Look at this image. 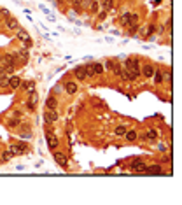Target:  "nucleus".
<instances>
[{
	"label": "nucleus",
	"instance_id": "obj_26",
	"mask_svg": "<svg viewBox=\"0 0 182 205\" xmlns=\"http://www.w3.org/2000/svg\"><path fill=\"white\" fill-rule=\"evenodd\" d=\"M12 156H14V154L11 153V151H5V153L2 154V160H4V161H9V160L12 158Z\"/></svg>",
	"mask_w": 182,
	"mask_h": 205
},
{
	"label": "nucleus",
	"instance_id": "obj_20",
	"mask_svg": "<svg viewBox=\"0 0 182 205\" xmlns=\"http://www.w3.org/2000/svg\"><path fill=\"white\" fill-rule=\"evenodd\" d=\"M93 69H95V74H103V70H105V67L102 65V63H93Z\"/></svg>",
	"mask_w": 182,
	"mask_h": 205
},
{
	"label": "nucleus",
	"instance_id": "obj_31",
	"mask_svg": "<svg viewBox=\"0 0 182 205\" xmlns=\"http://www.w3.org/2000/svg\"><path fill=\"white\" fill-rule=\"evenodd\" d=\"M0 14L4 16V20H5V18H9V16H11V12H9L7 9H0Z\"/></svg>",
	"mask_w": 182,
	"mask_h": 205
},
{
	"label": "nucleus",
	"instance_id": "obj_15",
	"mask_svg": "<svg viewBox=\"0 0 182 205\" xmlns=\"http://www.w3.org/2000/svg\"><path fill=\"white\" fill-rule=\"evenodd\" d=\"M56 105H58L56 98H54V96H47V100H46V107H47V109H56Z\"/></svg>",
	"mask_w": 182,
	"mask_h": 205
},
{
	"label": "nucleus",
	"instance_id": "obj_36",
	"mask_svg": "<svg viewBox=\"0 0 182 205\" xmlns=\"http://www.w3.org/2000/svg\"><path fill=\"white\" fill-rule=\"evenodd\" d=\"M2 20H4V16H2V14H0V23H2Z\"/></svg>",
	"mask_w": 182,
	"mask_h": 205
},
{
	"label": "nucleus",
	"instance_id": "obj_3",
	"mask_svg": "<svg viewBox=\"0 0 182 205\" xmlns=\"http://www.w3.org/2000/svg\"><path fill=\"white\" fill-rule=\"evenodd\" d=\"M28 149V145L25 142H20V144H11V147H9V151L12 154H21V153H25Z\"/></svg>",
	"mask_w": 182,
	"mask_h": 205
},
{
	"label": "nucleus",
	"instance_id": "obj_22",
	"mask_svg": "<svg viewBox=\"0 0 182 205\" xmlns=\"http://www.w3.org/2000/svg\"><path fill=\"white\" fill-rule=\"evenodd\" d=\"M28 37H30V35H28V32H26V30H23V28L18 30V39H20V41H25V39H28Z\"/></svg>",
	"mask_w": 182,
	"mask_h": 205
},
{
	"label": "nucleus",
	"instance_id": "obj_19",
	"mask_svg": "<svg viewBox=\"0 0 182 205\" xmlns=\"http://www.w3.org/2000/svg\"><path fill=\"white\" fill-rule=\"evenodd\" d=\"M112 5H114V0H103V2H102V7H103V11H111Z\"/></svg>",
	"mask_w": 182,
	"mask_h": 205
},
{
	"label": "nucleus",
	"instance_id": "obj_7",
	"mask_svg": "<svg viewBox=\"0 0 182 205\" xmlns=\"http://www.w3.org/2000/svg\"><path fill=\"white\" fill-rule=\"evenodd\" d=\"M16 58L21 65H26L28 63V51L26 49H21V51H16Z\"/></svg>",
	"mask_w": 182,
	"mask_h": 205
},
{
	"label": "nucleus",
	"instance_id": "obj_6",
	"mask_svg": "<svg viewBox=\"0 0 182 205\" xmlns=\"http://www.w3.org/2000/svg\"><path fill=\"white\" fill-rule=\"evenodd\" d=\"M53 158H54V161H56L58 165H61V167H67V161H68V160H67V156H65L63 153H60V151H54Z\"/></svg>",
	"mask_w": 182,
	"mask_h": 205
},
{
	"label": "nucleus",
	"instance_id": "obj_4",
	"mask_svg": "<svg viewBox=\"0 0 182 205\" xmlns=\"http://www.w3.org/2000/svg\"><path fill=\"white\" fill-rule=\"evenodd\" d=\"M154 67L152 65H149V63H145V65H140V74L144 75V77H152V74H154Z\"/></svg>",
	"mask_w": 182,
	"mask_h": 205
},
{
	"label": "nucleus",
	"instance_id": "obj_35",
	"mask_svg": "<svg viewBox=\"0 0 182 205\" xmlns=\"http://www.w3.org/2000/svg\"><path fill=\"white\" fill-rule=\"evenodd\" d=\"M152 32H154V25H151V26H149V30H147V33H152Z\"/></svg>",
	"mask_w": 182,
	"mask_h": 205
},
{
	"label": "nucleus",
	"instance_id": "obj_18",
	"mask_svg": "<svg viewBox=\"0 0 182 205\" xmlns=\"http://www.w3.org/2000/svg\"><path fill=\"white\" fill-rule=\"evenodd\" d=\"M84 70H86V77H88V79L95 75V69H93V65H84Z\"/></svg>",
	"mask_w": 182,
	"mask_h": 205
},
{
	"label": "nucleus",
	"instance_id": "obj_12",
	"mask_svg": "<svg viewBox=\"0 0 182 205\" xmlns=\"http://www.w3.org/2000/svg\"><path fill=\"white\" fill-rule=\"evenodd\" d=\"M152 79H154V82H156V84H161V82L165 81V74H163L161 70H154V74H152Z\"/></svg>",
	"mask_w": 182,
	"mask_h": 205
},
{
	"label": "nucleus",
	"instance_id": "obj_14",
	"mask_svg": "<svg viewBox=\"0 0 182 205\" xmlns=\"http://www.w3.org/2000/svg\"><path fill=\"white\" fill-rule=\"evenodd\" d=\"M137 132H135V130H130V132H126V133H124V139H126V140H128V142H135V140H137Z\"/></svg>",
	"mask_w": 182,
	"mask_h": 205
},
{
	"label": "nucleus",
	"instance_id": "obj_32",
	"mask_svg": "<svg viewBox=\"0 0 182 205\" xmlns=\"http://www.w3.org/2000/svg\"><path fill=\"white\" fill-rule=\"evenodd\" d=\"M105 16H107V11H102L100 14H98V18H100V20H105Z\"/></svg>",
	"mask_w": 182,
	"mask_h": 205
},
{
	"label": "nucleus",
	"instance_id": "obj_9",
	"mask_svg": "<svg viewBox=\"0 0 182 205\" xmlns=\"http://www.w3.org/2000/svg\"><path fill=\"white\" fill-rule=\"evenodd\" d=\"M58 144H60V140H58V137L53 133H47V145H49V149H56L58 147Z\"/></svg>",
	"mask_w": 182,
	"mask_h": 205
},
{
	"label": "nucleus",
	"instance_id": "obj_27",
	"mask_svg": "<svg viewBox=\"0 0 182 205\" xmlns=\"http://www.w3.org/2000/svg\"><path fill=\"white\" fill-rule=\"evenodd\" d=\"M70 2H72V5H74V9L79 11V7H81V4H82V0H70Z\"/></svg>",
	"mask_w": 182,
	"mask_h": 205
},
{
	"label": "nucleus",
	"instance_id": "obj_24",
	"mask_svg": "<svg viewBox=\"0 0 182 205\" xmlns=\"http://www.w3.org/2000/svg\"><path fill=\"white\" fill-rule=\"evenodd\" d=\"M111 70H112V74H114V75H117V77H119V74H121L123 69H121V65H119V63H114V67H112Z\"/></svg>",
	"mask_w": 182,
	"mask_h": 205
},
{
	"label": "nucleus",
	"instance_id": "obj_10",
	"mask_svg": "<svg viewBox=\"0 0 182 205\" xmlns=\"http://www.w3.org/2000/svg\"><path fill=\"white\" fill-rule=\"evenodd\" d=\"M74 74H75L77 81H84V79H88V77H86V70H84V65H82V67H77V69L74 70Z\"/></svg>",
	"mask_w": 182,
	"mask_h": 205
},
{
	"label": "nucleus",
	"instance_id": "obj_16",
	"mask_svg": "<svg viewBox=\"0 0 182 205\" xmlns=\"http://www.w3.org/2000/svg\"><path fill=\"white\" fill-rule=\"evenodd\" d=\"M145 137H147V140H151V142H154L156 139H158V132L156 130H149V132H145Z\"/></svg>",
	"mask_w": 182,
	"mask_h": 205
},
{
	"label": "nucleus",
	"instance_id": "obj_5",
	"mask_svg": "<svg viewBox=\"0 0 182 205\" xmlns=\"http://www.w3.org/2000/svg\"><path fill=\"white\" fill-rule=\"evenodd\" d=\"M21 86H23L21 77H18V75H11L9 77V88L11 90H18V88H21Z\"/></svg>",
	"mask_w": 182,
	"mask_h": 205
},
{
	"label": "nucleus",
	"instance_id": "obj_11",
	"mask_svg": "<svg viewBox=\"0 0 182 205\" xmlns=\"http://www.w3.org/2000/svg\"><path fill=\"white\" fill-rule=\"evenodd\" d=\"M65 90H67V93H68V95H74V93H77V82L68 81L67 84H65Z\"/></svg>",
	"mask_w": 182,
	"mask_h": 205
},
{
	"label": "nucleus",
	"instance_id": "obj_17",
	"mask_svg": "<svg viewBox=\"0 0 182 205\" xmlns=\"http://www.w3.org/2000/svg\"><path fill=\"white\" fill-rule=\"evenodd\" d=\"M7 86H9V75L4 74V75H0V88H7Z\"/></svg>",
	"mask_w": 182,
	"mask_h": 205
},
{
	"label": "nucleus",
	"instance_id": "obj_28",
	"mask_svg": "<svg viewBox=\"0 0 182 205\" xmlns=\"http://www.w3.org/2000/svg\"><path fill=\"white\" fill-rule=\"evenodd\" d=\"M26 107H28V111H30V112H33V111H35V102L28 100V102H26Z\"/></svg>",
	"mask_w": 182,
	"mask_h": 205
},
{
	"label": "nucleus",
	"instance_id": "obj_2",
	"mask_svg": "<svg viewBox=\"0 0 182 205\" xmlns=\"http://www.w3.org/2000/svg\"><path fill=\"white\" fill-rule=\"evenodd\" d=\"M44 121H46V123H56V121H58V112H56L54 109H47V111L44 112Z\"/></svg>",
	"mask_w": 182,
	"mask_h": 205
},
{
	"label": "nucleus",
	"instance_id": "obj_25",
	"mask_svg": "<svg viewBox=\"0 0 182 205\" xmlns=\"http://www.w3.org/2000/svg\"><path fill=\"white\" fill-rule=\"evenodd\" d=\"M89 7H91V12H98V2L96 0L89 2Z\"/></svg>",
	"mask_w": 182,
	"mask_h": 205
},
{
	"label": "nucleus",
	"instance_id": "obj_30",
	"mask_svg": "<svg viewBox=\"0 0 182 205\" xmlns=\"http://www.w3.org/2000/svg\"><path fill=\"white\" fill-rule=\"evenodd\" d=\"M23 44H25V47H32V46H33V42H32L30 37H28V39H25V41H23Z\"/></svg>",
	"mask_w": 182,
	"mask_h": 205
},
{
	"label": "nucleus",
	"instance_id": "obj_8",
	"mask_svg": "<svg viewBox=\"0 0 182 205\" xmlns=\"http://www.w3.org/2000/svg\"><path fill=\"white\" fill-rule=\"evenodd\" d=\"M5 26H7L9 30H18L20 23H18V20H16V18H12V16H9V18H5Z\"/></svg>",
	"mask_w": 182,
	"mask_h": 205
},
{
	"label": "nucleus",
	"instance_id": "obj_23",
	"mask_svg": "<svg viewBox=\"0 0 182 205\" xmlns=\"http://www.w3.org/2000/svg\"><path fill=\"white\" fill-rule=\"evenodd\" d=\"M114 133L117 135V137H124V133H126V128H124V126H116Z\"/></svg>",
	"mask_w": 182,
	"mask_h": 205
},
{
	"label": "nucleus",
	"instance_id": "obj_21",
	"mask_svg": "<svg viewBox=\"0 0 182 205\" xmlns=\"http://www.w3.org/2000/svg\"><path fill=\"white\" fill-rule=\"evenodd\" d=\"M21 124V119L20 118H14V119H11L9 123H7V126H9V128H16V126H20Z\"/></svg>",
	"mask_w": 182,
	"mask_h": 205
},
{
	"label": "nucleus",
	"instance_id": "obj_29",
	"mask_svg": "<svg viewBox=\"0 0 182 205\" xmlns=\"http://www.w3.org/2000/svg\"><path fill=\"white\" fill-rule=\"evenodd\" d=\"M25 88H26V90H30V91H32V90L35 88V82H33V81H28V82H25Z\"/></svg>",
	"mask_w": 182,
	"mask_h": 205
},
{
	"label": "nucleus",
	"instance_id": "obj_34",
	"mask_svg": "<svg viewBox=\"0 0 182 205\" xmlns=\"http://www.w3.org/2000/svg\"><path fill=\"white\" fill-rule=\"evenodd\" d=\"M137 139H142V140H147V137H145V133H142V135H137Z\"/></svg>",
	"mask_w": 182,
	"mask_h": 205
},
{
	"label": "nucleus",
	"instance_id": "obj_33",
	"mask_svg": "<svg viewBox=\"0 0 182 205\" xmlns=\"http://www.w3.org/2000/svg\"><path fill=\"white\" fill-rule=\"evenodd\" d=\"M112 67H114V62H112V60H109V62H107V67H105V69H112Z\"/></svg>",
	"mask_w": 182,
	"mask_h": 205
},
{
	"label": "nucleus",
	"instance_id": "obj_13",
	"mask_svg": "<svg viewBox=\"0 0 182 205\" xmlns=\"http://www.w3.org/2000/svg\"><path fill=\"white\" fill-rule=\"evenodd\" d=\"M119 23H121L123 26H130V25H132V14H130V12H124L121 16V21H119Z\"/></svg>",
	"mask_w": 182,
	"mask_h": 205
},
{
	"label": "nucleus",
	"instance_id": "obj_1",
	"mask_svg": "<svg viewBox=\"0 0 182 205\" xmlns=\"http://www.w3.org/2000/svg\"><path fill=\"white\" fill-rule=\"evenodd\" d=\"M132 170L138 172V174H145L147 172V163L144 160H140V158H137V160L132 161Z\"/></svg>",
	"mask_w": 182,
	"mask_h": 205
}]
</instances>
